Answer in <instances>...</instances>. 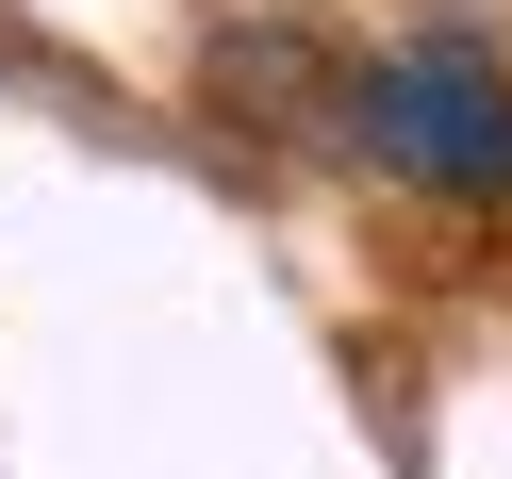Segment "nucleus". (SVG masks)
<instances>
[{"label": "nucleus", "instance_id": "nucleus-1", "mask_svg": "<svg viewBox=\"0 0 512 479\" xmlns=\"http://www.w3.org/2000/svg\"><path fill=\"white\" fill-rule=\"evenodd\" d=\"M364 149L397 182H430V199H512V67L496 50H397V67L364 83Z\"/></svg>", "mask_w": 512, "mask_h": 479}]
</instances>
